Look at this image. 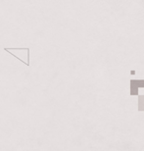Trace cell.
I'll use <instances>...</instances> for the list:
<instances>
[{
  "label": "cell",
  "instance_id": "cell-1",
  "mask_svg": "<svg viewBox=\"0 0 144 151\" xmlns=\"http://www.w3.org/2000/svg\"><path fill=\"white\" fill-rule=\"evenodd\" d=\"M144 87V80H131V95H138V88Z\"/></svg>",
  "mask_w": 144,
  "mask_h": 151
},
{
  "label": "cell",
  "instance_id": "cell-2",
  "mask_svg": "<svg viewBox=\"0 0 144 151\" xmlns=\"http://www.w3.org/2000/svg\"><path fill=\"white\" fill-rule=\"evenodd\" d=\"M138 111H144V95L138 96Z\"/></svg>",
  "mask_w": 144,
  "mask_h": 151
}]
</instances>
